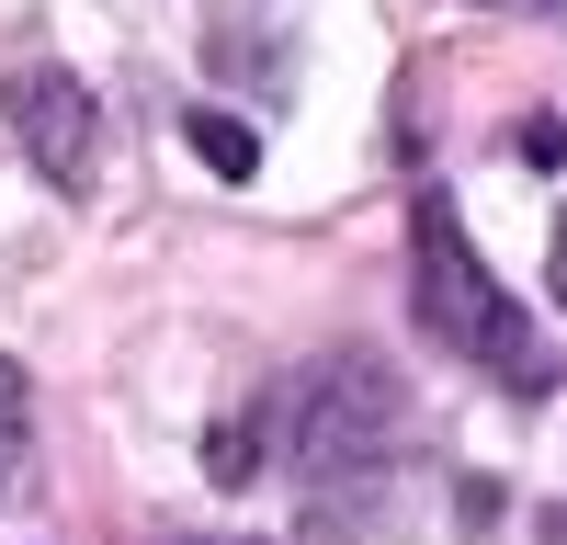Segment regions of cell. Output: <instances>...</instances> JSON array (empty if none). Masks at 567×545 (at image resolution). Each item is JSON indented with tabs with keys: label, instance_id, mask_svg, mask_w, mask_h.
Wrapping results in <instances>:
<instances>
[{
	"label": "cell",
	"instance_id": "6da1fadb",
	"mask_svg": "<svg viewBox=\"0 0 567 545\" xmlns=\"http://www.w3.org/2000/svg\"><path fill=\"white\" fill-rule=\"evenodd\" d=\"M409 296H420V330H432L443 352H465V363H488V376H511L523 398L556 387V352L534 341V318L499 296V272L477 261V239H465V216H454L443 194L409 205Z\"/></svg>",
	"mask_w": 567,
	"mask_h": 545
},
{
	"label": "cell",
	"instance_id": "7a4b0ae2",
	"mask_svg": "<svg viewBox=\"0 0 567 545\" xmlns=\"http://www.w3.org/2000/svg\"><path fill=\"white\" fill-rule=\"evenodd\" d=\"M284 443H296V477L307 489H341L363 477L374 454L398 443V376L374 352H329L284 387Z\"/></svg>",
	"mask_w": 567,
	"mask_h": 545
},
{
	"label": "cell",
	"instance_id": "3957f363",
	"mask_svg": "<svg viewBox=\"0 0 567 545\" xmlns=\"http://www.w3.org/2000/svg\"><path fill=\"white\" fill-rule=\"evenodd\" d=\"M12 136L58 171V182H91V91L69 80V69H12Z\"/></svg>",
	"mask_w": 567,
	"mask_h": 545
},
{
	"label": "cell",
	"instance_id": "277c9868",
	"mask_svg": "<svg viewBox=\"0 0 567 545\" xmlns=\"http://www.w3.org/2000/svg\"><path fill=\"white\" fill-rule=\"evenodd\" d=\"M194 148H205L227 182H250V171H261V136H250L239 114H194Z\"/></svg>",
	"mask_w": 567,
	"mask_h": 545
},
{
	"label": "cell",
	"instance_id": "5b68a950",
	"mask_svg": "<svg viewBox=\"0 0 567 545\" xmlns=\"http://www.w3.org/2000/svg\"><path fill=\"white\" fill-rule=\"evenodd\" d=\"M23 432H34V409H23V363H0V500H12V477H23Z\"/></svg>",
	"mask_w": 567,
	"mask_h": 545
},
{
	"label": "cell",
	"instance_id": "8992f818",
	"mask_svg": "<svg viewBox=\"0 0 567 545\" xmlns=\"http://www.w3.org/2000/svg\"><path fill=\"white\" fill-rule=\"evenodd\" d=\"M205 466H216L227 489H239V477L261 466V409H250V421H216V443H205Z\"/></svg>",
	"mask_w": 567,
	"mask_h": 545
},
{
	"label": "cell",
	"instance_id": "52a82bcc",
	"mask_svg": "<svg viewBox=\"0 0 567 545\" xmlns=\"http://www.w3.org/2000/svg\"><path fill=\"white\" fill-rule=\"evenodd\" d=\"M511 148H523V160H534V171H556V160H567V125H556V114H534V125H523V136H511Z\"/></svg>",
	"mask_w": 567,
	"mask_h": 545
},
{
	"label": "cell",
	"instance_id": "ba28073f",
	"mask_svg": "<svg viewBox=\"0 0 567 545\" xmlns=\"http://www.w3.org/2000/svg\"><path fill=\"white\" fill-rule=\"evenodd\" d=\"M488 12H534V23H567V0H488Z\"/></svg>",
	"mask_w": 567,
	"mask_h": 545
},
{
	"label": "cell",
	"instance_id": "9c48e42d",
	"mask_svg": "<svg viewBox=\"0 0 567 545\" xmlns=\"http://www.w3.org/2000/svg\"><path fill=\"white\" fill-rule=\"evenodd\" d=\"M556 296H567V227H556Z\"/></svg>",
	"mask_w": 567,
	"mask_h": 545
},
{
	"label": "cell",
	"instance_id": "30bf717a",
	"mask_svg": "<svg viewBox=\"0 0 567 545\" xmlns=\"http://www.w3.org/2000/svg\"><path fill=\"white\" fill-rule=\"evenodd\" d=\"M545 545H567V512H545Z\"/></svg>",
	"mask_w": 567,
	"mask_h": 545
}]
</instances>
